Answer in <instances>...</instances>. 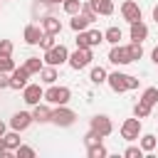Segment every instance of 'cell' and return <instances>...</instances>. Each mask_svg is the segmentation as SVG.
Wrapping results in <instances>:
<instances>
[{
	"mask_svg": "<svg viewBox=\"0 0 158 158\" xmlns=\"http://www.w3.org/2000/svg\"><path fill=\"white\" fill-rule=\"evenodd\" d=\"M42 30H44L47 35H59V32H62V22H59L57 17H52V15H49V17H44V20H42Z\"/></svg>",
	"mask_w": 158,
	"mask_h": 158,
	"instance_id": "cell-15",
	"label": "cell"
},
{
	"mask_svg": "<svg viewBox=\"0 0 158 158\" xmlns=\"http://www.w3.org/2000/svg\"><path fill=\"white\" fill-rule=\"evenodd\" d=\"M81 15H84V17H86V20H89V22H94V20H96V15H99V12H96V10H94V5H91V2H81Z\"/></svg>",
	"mask_w": 158,
	"mask_h": 158,
	"instance_id": "cell-28",
	"label": "cell"
},
{
	"mask_svg": "<svg viewBox=\"0 0 158 158\" xmlns=\"http://www.w3.org/2000/svg\"><path fill=\"white\" fill-rule=\"evenodd\" d=\"M86 148H89V158H104V156H106V148H104L99 141L91 143V146H86Z\"/></svg>",
	"mask_w": 158,
	"mask_h": 158,
	"instance_id": "cell-27",
	"label": "cell"
},
{
	"mask_svg": "<svg viewBox=\"0 0 158 158\" xmlns=\"http://www.w3.org/2000/svg\"><path fill=\"white\" fill-rule=\"evenodd\" d=\"M153 20H156V22H158V5H156V7H153Z\"/></svg>",
	"mask_w": 158,
	"mask_h": 158,
	"instance_id": "cell-42",
	"label": "cell"
},
{
	"mask_svg": "<svg viewBox=\"0 0 158 158\" xmlns=\"http://www.w3.org/2000/svg\"><path fill=\"white\" fill-rule=\"evenodd\" d=\"M22 67H25L30 74H40V72H42V59H40V57H30Z\"/></svg>",
	"mask_w": 158,
	"mask_h": 158,
	"instance_id": "cell-20",
	"label": "cell"
},
{
	"mask_svg": "<svg viewBox=\"0 0 158 158\" xmlns=\"http://www.w3.org/2000/svg\"><path fill=\"white\" fill-rule=\"evenodd\" d=\"M91 59H94L91 47H84V49H81V47H77V52H74V54H69V67L79 72V69H84Z\"/></svg>",
	"mask_w": 158,
	"mask_h": 158,
	"instance_id": "cell-3",
	"label": "cell"
},
{
	"mask_svg": "<svg viewBox=\"0 0 158 158\" xmlns=\"http://www.w3.org/2000/svg\"><path fill=\"white\" fill-rule=\"evenodd\" d=\"M146 37H148V27H146L141 20L131 22V40H133V42H143Z\"/></svg>",
	"mask_w": 158,
	"mask_h": 158,
	"instance_id": "cell-14",
	"label": "cell"
},
{
	"mask_svg": "<svg viewBox=\"0 0 158 158\" xmlns=\"http://www.w3.org/2000/svg\"><path fill=\"white\" fill-rule=\"evenodd\" d=\"M101 42H104V32H99V30H89V44L96 47V44H101Z\"/></svg>",
	"mask_w": 158,
	"mask_h": 158,
	"instance_id": "cell-32",
	"label": "cell"
},
{
	"mask_svg": "<svg viewBox=\"0 0 158 158\" xmlns=\"http://www.w3.org/2000/svg\"><path fill=\"white\" fill-rule=\"evenodd\" d=\"M128 52H131V59H133V62L141 59V57H143V47H141V42H131V44H128Z\"/></svg>",
	"mask_w": 158,
	"mask_h": 158,
	"instance_id": "cell-31",
	"label": "cell"
},
{
	"mask_svg": "<svg viewBox=\"0 0 158 158\" xmlns=\"http://www.w3.org/2000/svg\"><path fill=\"white\" fill-rule=\"evenodd\" d=\"M91 131H94V133H99L101 138H106V136H111L114 126H111L109 116H94V118H91Z\"/></svg>",
	"mask_w": 158,
	"mask_h": 158,
	"instance_id": "cell-8",
	"label": "cell"
},
{
	"mask_svg": "<svg viewBox=\"0 0 158 158\" xmlns=\"http://www.w3.org/2000/svg\"><path fill=\"white\" fill-rule=\"evenodd\" d=\"M133 114H136L138 118H148V114H151V104H146V101L138 99V104L133 106Z\"/></svg>",
	"mask_w": 158,
	"mask_h": 158,
	"instance_id": "cell-23",
	"label": "cell"
},
{
	"mask_svg": "<svg viewBox=\"0 0 158 158\" xmlns=\"http://www.w3.org/2000/svg\"><path fill=\"white\" fill-rule=\"evenodd\" d=\"M141 101H146V104H158V89L156 86H148L146 91H143V96H141Z\"/></svg>",
	"mask_w": 158,
	"mask_h": 158,
	"instance_id": "cell-24",
	"label": "cell"
},
{
	"mask_svg": "<svg viewBox=\"0 0 158 158\" xmlns=\"http://www.w3.org/2000/svg\"><path fill=\"white\" fill-rule=\"evenodd\" d=\"M44 62H47L49 67H59V64L69 62V49H67L64 44H54L52 49L44 52Z\"/></svg>",
	"mask_w": 158,
	"mask_h": 158,
	"instance_id": "cell-2",
	"label": "cell"
},
{
	"mask_svg": "<svg viewBox=\"0 0 158 158\" xmlns=\"http://www.w3.org/2000/svg\"><path fill=\"white\" fill-rule=\"evenodd\" d=\"M96 141H101V136L94 133V131H89V133L84 136V143H86V146H91V143H96Z\"/></svg>",
	"mask_w": 158,
	"mask_h": 158,
	"instance_id": "cell-38",
	"label": "cell"
},
{
	"mask_svg": "<svg viewBox=\"0 0 158 158\" xmlns=\"http://www.w3.org/2000/svg\"><path fill=\"white\" fill-rule=\"evenodd\" d=\"M27 79H30V72L25 69V67H15L12 72H10V89H25L27 86Z\"/></svg>",
	"mask_w": 158,
	"mask_h": 158,
	"instance_id": "cell-9",
	"label": "cell"
},
{
	"mask_svg": "<svg viewBox=\"0 0 158 158\" xmlns=\"http://www.w3.org/2000/svg\"><path fill=\"white\" fill-rule=\"evenodd\" d=\"M104 40L111 42V44H118V40H121V30H118V27H109V30L104 32Z\"/></svg>",
	"mask_w": 158,
	"mask_h": 158,
	"instance_id": "cell-25",
	"label": "cell"
},
{
	"mask_svg": "<svg viewBox=\"0 0 158 158\" xmlns=\"http://www.w3.org/2000/svg\"><path fill=\"white\" fill-rule=\"evenodd\" d=\"M106 81H109V86L116 91V94H121V91H128V89H138V79L136 77H131V74H121V72H114V74H109L106 77Z\"/></svg>",
	"mask_w": 158,
	"mask_h": 158,
	"instance_id": "cell-1",
	"label": "cell"
},
{
	"mask_svg": "<svg viewBox=\"0 0 158 158\" xmlns=\"http://www.w3.org/2000/svg\"><path fill=\"white\" fill-rule=\"evenodd\" d=\"M121 15H123V20L131 25V22L141 20V7H138L136 2H131V0H126V2L121 5Z\"/></svg>",
	"mask_w": 158,
	"mask_h": 158,
	"instance_id": "cell-11",
	"label": "cell"
},
{
	"mask_svg": "<svg viewBox=\"0 0 158 158\" xmlns=\"http://www.w3.org/2000/svg\"><path fill=\"white\" fill-rule=\"evenodd\" d=\"M0 156H10V151H7V146H5V138L0 136Z\"/></svg>",
	"mask_w": 158,
	"mask_h": 158,
	"instance_id": "cell-40",
	"label": "cell"
},
{
	"mask_svg": "<svg viewBox=\"0 0 158 158\" xmlns=\"http://www.w3.org/2000/svg\"><path fill=\"white\" fill-rule=\"evenodd\" d=\"M69 96H72V91H69L67 86H49V89L44 91V99H47L49 104H57V106H64V104L69 101Z\"/></svg>",
	"mask_w": 158,
	"mask_h": 158,
	"instance_id": "cell-4",
	"label": "cell"
},
{
	"mask_svg": "<svg viewBox=\"0 0 158 158\" xmlns=\"http://www.w3.org/2000/svg\"><path fill=\"white\" fill-rule=\"evenodd\" d=\"M69 25H72V30H74V32H84V30H86V25H89V20H86L84 15H79V12H77V15H72V22H69Z\"/></svg>",
	"mask_w": 158,
	"mask_h": 158,
	"instance_id": "cell-18",
	"label": "cell"
},
{
	"mask_svg": "<svg viewBox=\"0 0 158 158\" xmlns=\"http://www.w3.org/2000/svg\"><path fill=\"white\" fill-rule=\"evenodd\" d=\"M54 37H57V35H47V32H44V37L40 40V47H42L44 52H47V49H52V47H54Z\"/></svg>",
	"mask_w": 158,
	"mask_h": 158,
	"instance_id": "cell-33",
	"label": "cell"
},
{
	"mask_svg": "<svg viewBox=\"0 0 158 158\" xmlns=\"http://www.w3.org/2000/svg\"><path fill=\"white\" fill-rule=\"evenodd\" d=\"M77 47H81V49H84V47H91V44H89V32H86V30H84V32H77Z\"/></svg>",
	"mask_w": 158,
	"mask_h": 158,
	"instance_id": "cell-34",
	"label": "cell"
},
{
	"mask_svg": "<svg viewBox=\"0 0 158 158\" xmlns=\"http://www.w3.org/2000/svg\"><path fill=\"white\" fill-rule=\"evenodd\" d=\"M40 77H42L44 84H54V79H57V69H54V67H42Z\"/></svg>",
	"mask_w": 158,
	"mask_h": 158,
	"instance_id": "cell-22",
	"label": "cell"
},
{
	"mask_svg": "<svg viewBox=\"0 0 158 158\" xmlns=\"http://www.w3.org/2000/svg\"><path fill=\"white\" fill-rule=\"evenodd\" d=\"M0 54H12V42L10 40H0Z\"/></svg>",
	"mask_w": 158,
	"mask_h": 158,
	"instance_id": "cell-37",
	"label": "cell"
},
{
	"mask_svg": "<svg viewBox=\"0 0 158 158\" xmlns=\"http://www.w3.org/2000/svg\"><path fill=\"white\" fill-rule=\"evenodd\" d=\"M2 138H5V146H7V151H15V148L20 146V141H22V138H20V131H15V128H12V133H5Z\"/></svg>",
	"mask_w": 158,
	"mask_h": 158,
	"instance_id": "cell-19",
	"label": "cell"
},
{
	"mask_svg": "<svg viewBox=\"0 0 158 158\" xmlns=\"http://www.w3.org/2000/svg\"><path fill=\"white\" fill-rule=\"evenodd\" d=\"M0 136H5V123L0 121Z\"/></svg>",
	"mask_w": 158,
	"mask_h": 158,
	"instance_id": "cell-44",
	"label": "cell"
},
{
	"mask_svg": "<svg viewBox=\"0 0 158 158\" xmlns=\"http://www.w3.org/2000/svg\"><path fill=\"white\" fill-rule=\"evenodd\" d=\"M151 57H153V62H156V64H158V47H156V49H153V52H151Z\"/></svg>",
	"mask_w": 158,
	"mask_h": 158,
	"instance_id": "cell-41",
	"label": "cell"
},
{
	"mask_svg": "<svg viewBox=\"0 0 158 158\" xmlns=\"http://www.w3.org/2000/svg\"><path fill=\"white\" fill-rule=\"evenodd\" d=\"M0 89H10V77H5V72H0Z\"/></svg>",
	"mask_w": 158,
	"mask_h": 158,
	"instance_id": "cell-39",
	"label": "cell"
},
{
	"mask_svg": "<svg viewBox=\"0 0 158 158\" xmlns=\"http://www.w3.org/2000/svg\"><path fill=\"white\" fill-rule=\"evenodd\" d=\"M32 118H35L37 123H47V121H52V111H49L47 106H42V104H35Z\"/></svg>",
	"mask_w": 158,
	"mask_h": 158,
	"instance_id": "cell-16",
	"label": "cell"
},
{
	"mask_svg": "<svg viewBox=\"0 0 158 158\" xmlns=\"http://www.w3.org/2000/svg\"><path fill=\"white\" fill-rule=\"evenodd\" d=\"M106 77H109V74H106L104 67H94V69H91V81H94V84H104Z\"/></svg>",
	"mask_w": 158,
	"mask_h": 158,
	"instance_id": "cell-26",
	"label": "cell"
},
{
	"mask_svg": "<svg viewBox=\"0 0 158 158\" xmlns=\"http://www.w3.org/2000/svg\"><path fill=\"white\" fill-rule=\"evenodd\" d=\"M62 7L67 15H77V12H81V0H64Z\"/></svg>",
	"mask_w": 158,
	"mask_h": 158,
	"instance_id": "cell-21",
	"label": "cell"
},
{
	"mask_svg": "<svg viewBox=\"0 0 158 158\" xmlns=\"http://www.w3.org/2000/svg\"><path fill=\"white\" fill-rule=\"evenodd\" d=\"M138 136H141V118H138V116H136V118H126L123 126H121V138L136 141Z\"/></svg>",
	"mask_w": 158,
	"mask_h": 158,
	"instance_id": "cell-5",
	"label": "cell"
},
{
	"mask_svg": "<svg viewBox=\"0 0 158 158\" xmlns=\"http://www.w3.org/2000/svg\"><path fill=\"white\" fill-rule=\"evenodd\" d=\"M47 5H57V2H64V0H44Z\"/></svg>",
	"mask_w": 158,
	"mask_h": 158,
	"instance_id": "cell-43",
	"label": "cell"
},
{
	"mask_svg": "<svg viewBox=\"0 0 158 158\" xmlns=\"http://www.w3.org/2000/svg\"><path fill=\"white\" fill-rule=\"evenodd\" d=\"M12 69H15V62L10 59V54H0V72L7 74V72H12Z\"/></svg>",
	"mask_w": 158,
	"mask_h": 158,
	"instance_id": "cell-30",
	"label": "cell"
},
{
	"mask_svg": "<svg viewBox=\"0 0 158 158\" xmlns=\"http://www.w3.org/2000/svg\"><path fill=\"white\" fill-rule=\"evenodd\" d=\"M141 148H143V151H153V148H156V136H153V133L141 136Z\"/></svg>",
	"mask_w": 158,
	"mask_h": 158,
	"instance_id": "cell-29",
	"label": "cell"
},
{
	"mask_svg": "<svg viewBox=\"0 0 158 158\" xmlns=\"http://www.w3.org/2000/svg\"><path fill=\"white\" fill-rule=\"evenodd\" d=\"M74 118H77V114L67 106H59V109L52 111V123H57V126H72Z\"/></svg>",
	"mask_w": 158,
	"mask_h": 158,
	"instance_id": "cell-6",
	"label": "cell"
},
{
	"mask_svg": "<svg viewBox=\"0 0 158 158\" xmlns=\"http://www.w3.org/2000/svg\"><path fill=\"white\" fill-rule=\"evenodd\" d=\"M91 5H94V10L99 12V15H111L114 12V2L111 0H89Z\"/></svg>",
	"mask_w": 158,
	"mask_h": 158,
	"instance_id": "cell-17",
	"label": "cell"
},
{
	"mask_svg": "<svg viewBox=\"0 0 158 158\" xmlns=\"http://www.w3.org/2000/svg\"><path fill=\"white\" fill-rule=\"evenodd\" d=\"M109 62L121 67V64H128V62H133V59H131V52H128V47L114 44V47H111V52H109Z\"/></svg>",
	"mask_w": 158,
	"mask_h": 158,
	"instance_id": "cell-7",
	"label": "cell"
},
{
	"mask_svg": "<svg viewBox=\"0 0 158 158\" xmlns=\"http://www.w3.org/2000/svg\"><path fill=\"white\" fill-rule=\"evenodd\" d=\"M123 156H126V158H141V156H143V148H141V146H138V148H136V146H131V148H126V151H123Z\"/></svg>",
	"mask_w": 158,
	"mask_h": 158,
	"instance_id": "cell-36",
	"label": "cell"
},
{
	"mask_svg": "<svg viewBox=\"0 0 158 158\" xmlns=\"http://www.w3.org/2000/svg\"><path fill=\"white\" fill-rule=\"evenodd\" d=\"M15 153H17V156H22V158H32V156H35V148H30V146H22V143H20V146L15 148Z\"/></svg>",
	"mask_w": 158,
	"mask_h": 158,
	"instance_id": "cell-35",
	"label": "cell"
},
{
	"mask_svg": "<svg viewBox=\"0 0 158 158\" xmlns=\"http://www.w3.org/2000/svg\"><path fill=\"white\" fill-rule=\"evenodd\" d=\"M42 37H44V30H40L37 25H27L25 27V42L27 44H40Z\"/></svg>",
	"mask_w": 158,
	"mask_h": 158,
	"instance_id": "cell-13",
	"label": "cell"
},
{
	"mask_svg": "<svg viewBox=\"0 0 158 158\" xmlns=\"http://www.w3.org/2000/svg\"><path fill=\"white\" fill-rule=\"evenodd\" d=\"M44 96V91H42V86L40 84H27L25 89H22V99L27 101V104H40V99Z\"/></svg>",
	"mask_w": 158,
	"mask_h": 158,
	"instance_id": "cell-10",
	"label": "cell"
},
{
	"mask_svg": "<svg viewBox=\"0 0 158 158\" xmlns=\"http://www.w3.org/2000/svg\"><path fill=\"white\" fill-rule=\"evenodd\" d=\"M32 121H35V118H32V114H27V111H17V114L10 118V126H12L15 131H25Z\"/></svg>",
	"mask_w": 158,
	"mask_h": 158,
	"instance_id": "cell-12",
	"label": "cell"
}]
</instances>
